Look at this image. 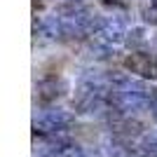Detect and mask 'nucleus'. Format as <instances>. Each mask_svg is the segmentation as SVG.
I'll use <instances>...</instances> for the list:
<instances>
[]
</instances>
